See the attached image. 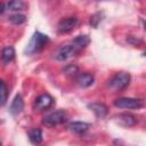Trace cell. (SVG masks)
Instances as JSON below:
<instances>
[{
  "instance_id": "9c48e42d",
  "label": "cell",
  "mask_w": 146,
  "mask_h": 146,
  "mask_svg": "<svg viewBox=\"0 0 146 146\" xmlns=\"http://www.w3.org/2000/svg\"><path fill=\"white\" fill-rule=\"evenodd\" d=\"M23 110H24V100H23L21 95H16L14 100H13V103H11V105H10L9 112H10L11 115L17 116L23 112Z\"/></svg>"
},
{
  "instance_id": "7c38bea8",
  "label": "cell",
  "mask_w": 146,
  "mask_h": 146,
  "mask_svg": "<svg viewBox=\"0 0 146 146\" xmlns=\"http://www.w3.org/2000/svg\"><path fill=\"white\" fill-rule=\"evenodd\" d=\"M90 124L87 123V122H81V121H75V122H72L70 125H68V130L73 133H76V135H82L88 129H89Z\"/></svg>"
},
{
  "instance_id": "8fae6325",
  "label": "cell",
  "mask_w": 146,
  "mask_h": 146,
  "mask_svg": "<svg viewBox=\"0 0 146 146\" xmlns=\"http://www.w3.org/2000/svg\"><path fill=\"white\" fill-rule=\"evenodd\" d=\"M95 81V78L90 73H80L76 76V82L81 88H88L90 87Z\"/></svg>"
},
{
  "instance_id": "ac0fdd59",
  "label": "cell",
  "mask_w": 146,
  "mask_h": 146,
  "mask_svg": "<svg viewBox=\"0 0 146 146\" xmlns=\"http://www.w3.org/2000/svg\"><path fill=\"white\" fill-rule=\"evenodd\" d=\"M64 73L66 74V75H78V73H79V68H78V66H75V65H73V64H70V65H67L65 68H64Z\"/></svg>"
},
{
  "instance_id": "5bb4252c",
  "label": "cell",
  "mask_w": 146,
  "mask_h": 146,
  "mask_svg": "<svg viewBox=\"0 0 146 146\" xmlns=\"http://www.w3.org/2000/svg\"><path fill=\"white\" fill-rule=\"evenodd\" d=\"M15 58V49L13 47H6L1 51V59L3 63H9Z\"/></svg>"
},
{
  "instance_id": "d6986e66",
  "label": "cell",
  "mask_w": 146,
  "mask_h": 146,
  "mask_svg": "<svg viewBox=\"0 0 146 146\" xmlns=\"http://www.w3.org/2000/svg\"><path fill=\"white\" fill-rule=\"evenodd\" d=\"M102 16H103V14H100V13L94 14V15L91 16V18H90V24H91L94 27H97L98 24L102 22Z\"/></svg>"
},
{
  "instance_id": "5b68a950",
  "label": "cell",
  "mask_w": 146,
  "mask_h": 146,
  "mask_svg": "<svg viewBox=\"0 0 146 146\" xmlns=\"http://www.w3.org/2000/svg\"><path fill=\"white\" fill-rule=\"evenodd\" d=\"M144 103L141 99L130 98V97H122L114 100V106L119 108H128V110H138L143 107Z\"/></svg>"
},
{
  "instance_id": "e0dca14e",
  "label": "cell",
  "mask_w": 146,
  "mask_h": 146,
  "mask_svg": "<svg viewBox=\"0 0 146 146\" xmlns=\"http://www.w3.org/2000/svg\"><path fill=\"white\" fill-rule=\"evenodd\" d=\"M9 22L15 25H21L26 22V17L23 14H14V15L9 16Z\"/></svg>"
},
{
  "instance_id": "44dd1931",
  "label": "cell",
  "mask_w": 146,
  "mask_h": 146,
  "mask_svg": "<svg viewBox=\"0 0 146 146\" xmlns=\"http://www.w3.org/2000/svg\"><path fill=\"white\" fill-rule=\"evenodd\" d=\"M3 11H5V5H3L2 2H0V15H1Z\"/></svg>"
},
{
  "instance_id": "9a60e30c",
  "label": "cell",
  "mask_w": 146,
  "mask_h": 146,
  "mask_svg": "<svg viewBox=\"0 0 146 146\" xmlns=\"http://www.w3.org/2000/svg\"><path fill=\"white\" fill-rule=\"evenodd\" d=\"M8 98V88L6 83L0 79V106H3L7 103Z\"/></svg>"
},
{
  "instance_id": "3957f363",
  "label": "cell",
  "mask_w": 146,
  "mask_h": 146,
  "mask_svg": "<svg viewBox=\"0 0 146 146\" xmlns=\"http://www.w3.org/2000/svg\"><path fill=\"white\" fill-rule=\"evenodd\" d=\"M129 82H130V74L127 72H120L116 73L108 81V87L114 91H121L129 86Z\"/></svg>"
},
{
  "instance_id": "2e32d148",
  "label": "cell",
  "mask_w": 146,
  "mask_h": 146,
  "mask_svg": "<svg viewBox=\"0 0 146 146\" xmlns=\"http://www.w3.org/2000/svg\"><path fill=\"white\" fill-rule=\"evenodd\" d=\"M25 8V3L22 0H11L8 2V9L13 11H18L23 10Z\"/></svg>"
},
{
  "instance_id": "30bf717a",
  "label": "cell",
  "mask_w": 146,
  "mask_h": 146,
  "mask_svg": "<svg viewBox=\"0 0 146 146\" xmlns=\"http://www.w3.org/2000/svg\"><path fill=\"white\" fill-rule=\"evenodd\" d=\"M88 107L95 113V115L98 119H104L108 113L107 106L105 104H103V103H92V104H89Z\"/></svg>"
},
{
  "instance_id": "6da1fadb",
  "label": "cell",
  "mask_w": 146,
  "mask_h": 146,
  "mask_svg": "<svg viewBox=\"0 0 146 146\" xmlns=\"http://www.w3.org/2000/svg\"><path fill=\"white\" fill-rule=\"evenodd\" d=\"M89 42H90V39L88 35H78L70 43L58 48L54 54V57L59 62L67 60L68 58L76 56L82 49H84L89 44Z\"/></svg>"
},
{
  "instance_id": "277c9868",
  "label": "cell",
  "mask_w": 146,
  "mask_h": 146,
  "mask_svg": "<svg viewBox=\"0 0 146 146\" xmlns=\"http://www.w3.org/2000/svg\"><path fill=\"white\" fill-rule=\"evenodd\" d=\"M66 121H67L66 112L63 111V110H57V111H54V112L44 115L43 120H42V123L47 127H56V125L62 124Z\"/></svg>"
},
{
  "instance_id": "ffe728a7",
  "label": "cell",
  "mask_w": 146,
  "mask_h": 146,
  "mask_svg": "<svg viewBox=\"0 0 146 146\" xmlns=\"http://www.w3.org/2000/svg\"><path fill=\"white\" fill-rule=\"evenodd\" d=\"M127 40L130 42V43H132L133 46H139V44H141V40L140 39H137L136 36H132V35H129L128 38H127Z\"/></svg>"
},
{
  "instance_id": "7a4b0ae2",
  "label": "cell",
  "mask_w": 146,
  "mask_h": 146,
  "mask_svg": "<svg viewBox=\"0 0 146 146\" xmlns=\"http://www.w3.org/2000/svg\"><path fill=\"white\" fill-rule=\"evenodd\" d=\"M48 42H49L48 35H46L41 32H34L30 42L26 44L24 52H25V55H33L35 52H39L46 47V44Z\"/></svg>"
},
{
  "instance_id": "4fadbf2b",
  "label": "cell",
  "mask_w": 146,
  "mask_h": 146,
  "mask_svg": "<svg viewBox=\"0 0 146 146\" xmlns=\"http://www.w3.org/2000/svg\"><path fill=\"white\" fill-rule=\"evenodd\" d=\"M29 138L30 141L34 145H38L42 141V131L39 128H33L29 131Z\"/></svg>"
},
{
  "instance_id": "8992f818",
  "label": "cell",
  "mask_w": 146,
  "mask_h": 146,
  "mask_svg": "<svg viewBox=\"0 0 146 146\" xmlns=\"http://www.w3.org/2000/svg\"><path fill=\"white\" fill-rule=\"evenodd\" d=\"M52 104H54V98L49 94H42L35 98L33 107L35 111H44L51 107Z\"/></svg>"
},
{
  "instance_id": "52a82bcc",
  "label": "cell",
  "mask_w": 146,
  "mask_h": 146,
  "mask_svg": "<svg viewBox=\"0 0 146 146\" xmlns=\"http://www.w3.org/2000/svg\"><path fill=\"white\" fill-rule=\"evenodd\" d=\"M78 25V18L76 17H66L63 18L57 26V30L59 33H68L73 31Z\"/></svg>"
},
{
  "instance_id": "ba28073f",
  "label": "cell",
  "mask_w": 146,
  "mask_h": 146,
  "mask_svg": "<svg viewBox=\"0 0 146 146\" xmlns=\"http://www.w3.org/2000/svg\"><path fill=\"white\" fill-rule=\"evenodd\" d=\"M116 121L119 124L123 125V127H133L137 123V117L130 113H123V114H119L116 117Z\"/></svg>"
}]
</instances>
